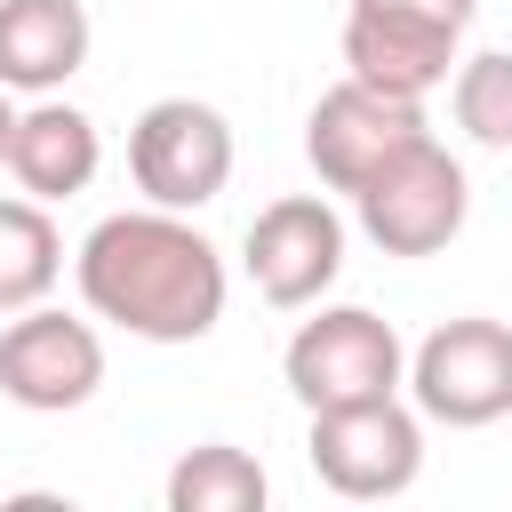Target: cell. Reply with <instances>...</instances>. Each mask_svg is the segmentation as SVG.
Here are the masks:
<instances>
[{
  "label": "cell",
  "mask_w": 512,
  "mask_h": 512,
  "mask_svg": "<svg viewBox=\"0 0 512 512\" xmlns=\"http://www.w3.org/2000/svg\"><path fill=\"white\" fill-rule=\"evenodd\" d=\"M96 168H104V136H96V120H88L80 104L40 96V104L16 112V144H8L16 192H32V200H72V192L96 184Z\"/></svg>",
  "instance_id": "cell-12"
},
{
  "label": "cell",
  "mask_w": 512,
  "mask_h": 512,
  "mask_svg": "<svg viewBox=\"0 0 512 512\" xmlns=\"http://www.w3.org/2000/svg\"><path fill=\"white\" fill-rule=\"evenodd\" d=\"M264 496H272L264 464L248 448H232V440H200L168 472V512H256Z\"/></svg>",
  "instance_id": "cell-14"
},
{
  "label": "cell",
  "mask_w": 512,
  "mask_h": 512,
  "mask_svg": "<svg viewBox=\"0 0 512 512\" xmlns=\"http://www.w3.org/2000/svg\"><path fill=\"white\" fill-rule=\"evenodd\" d=\"M80 304L144 344H200L224 320V256L184 208H120L104 216L72 256Z\"/></svg>",
  "instance_id": "cell-1"
},
{
  "label": "cell",
  "mask_w": 512,
  "mask_h": 512,
  "mask_svg": "<svg viewBox=\"0 0 512 512\" xmlns=\"http://www.w3.org/2000/svg\"><path fill=\"white\" fill-rule=\"evenodd\" d=\"M288 392L304 400V416L320 408H360V400H392L408 392V344L392 336V320H376L368 304H320L288 352H280Z\"/></svg>",
  "instance_id": "cell-2"
},
{
  "label": "cell",
  "mask_w": 512,
  "mask_h": 512,
  "mask_svg": "<svg viewBox=\"0 0 512 512\" xmlns=\"http://www.w3.org/2000/svg\"><path fill=\"white\" fill-rule=\"evenodd\" d=\"M56 280H64V232L48 224V200L32 192L0 200V320L48 304Z\"/></svg>",
  "instance_id": "cell-13"
},
{
  "label": "cell",
  "mask_w": 512,
  "mask_h": 512,
  "mask_svg": "<svg viewBox=\"0 0 512 512\" xmlns=\"http://www.w3.org/2000/svg\"><path fill=\"white\" fill-rule=\"evenodd\" d=\"M240 264H248V280H256L264 304L304 312V304H320V296L336 288V272H344V216H336L320 192H288V200L256 208V224H248V240H240Z\"/></svg>",
  "instance_id": "cell-9"
},
{
  "label": "cell",
  "mask_w": 512,
  "mask_h": 512,
  "mask_svg": "<svg viewBox=\"0 0 512 512\" xmlns=\"http://www.w3.org/2000/svg\"><path fill=\"white\" fill-rule=\"evenodd\" d=\"M16 88H0V168H8V144H16V104H8Z\"/></svg>",
  "instance_id": "cell-17"
},
{
  "label": "cell",
  "mask_w": 512,
  "mask_h": 512,
  "mask_svg": "<svg viewBox=\"0 0 512 512\" xmlns=\"http://www.w3.org/2000/svg\"><path fill=\"white\" fill-rule=\"evenodd\" d=\"M304 456L320 472V488L352 496V504H384L408 496L424 472V416L416 400H360V408H320L304 432Z\"/></svg>",
  "instance_id": "cell-4"
},
{
  "label": "cell",
  "mask_w": 512,
  "mask_h": 512,
  "mask_svg": "<svg viewBox=\"0 0 512 512\" xmlns=\"http://www.w3.org/2000/svg\"><path fill=\"white\" fill-rule=\"evenodd\" d=\"M128 176L152 208H208L232 184V120L200 96H160L128 128Z\"/></svg>",
  "instance_id": "cell-6"
},
{
  "label": "cell",
  "mask_w": 512,
  "mask_h": 512,
  "mask_svg": "<svg viewBox=\"0 0 512 512\" xmlns=\"http://www.w3.org/2000/svg\"><path fill=\"white\" fill-rule=\"evenodd\" d=\"M104 384V336L96 320H72L56 304H32V312H8L0 328V392L32 416H64V408H88Z\"/></svg>",
  "instance_id": "cell-8"
},
{
  "label": "cell",
  "mask_w": 512,
  "mask_h": 512,
  "mask_svg": "<svg viewBox=\"0 0 512 512\" xmlns=\"http://www.w3.org/2000/svg\"><path fill=\"white\" fill-rule=\"evenodd\" d=\"M448 104H456V128H464L472 144H488V152H512V56H504V48H488V56H464V64H456V88H448Z\"/></svg>",
  "instance_id": "cell-15"
},
{
  "label": "cell",
  "mask_w": 512,
  "mask_h": 512,
  "mask_svg": "<svg viewBox=\"0 0 512 512\" xmlns=\"http://www.w3.org/2000/svg\"><path fill=\"white\" fill-rule=\"evenodd\" d=\"M456 24L400 16V8H344V72L392 96H432L456 72Z\"/></svg>",
  "instance_id": "cell-10"
},
{
  "label": "cell",
  "mask_w": 512,
  "mask_h": 512,
  "mask_svg": "<svg viewBox=\"0 0 512 512\" xmlns=\"http://www.w3.org/2000/svg\"><path fill=\"white\" fill-rule=\"evenodd\" d=\"M88 8L80 0H0V88L16 96H56L88 64Z\"/></svg>",
  "instance_id": "cell-11"
},
{
  "label": "cell",
  "mask_w": 512,
  "mask_h": 512,
  "mask_svg": "<svg viewBox=\"0 0 512 512\" xmlns=\"http://www.w3.org/2000/svg\"><path fill=\"white\" fill-rule=\"evenodd\" d=\"M352 8H400V16H432V24H456L464 32L480 0H352Z\"/></svg>",
  "instance_id": "cell-16"
},
{
  "label": "cell",
  "mask_w": 512,
  "mask_h": 512,
  "mask_svg": "<svg viewBox=\"0 0 512 512\" xmlns=\"http://www.w3.org/2000/svg\"><path fill=\"white\" fill-rule=\"evenodd\" d=\"M432 136V120H424V96H392V88H368V80H336L320 104H312V120H304V160H312V176L328 184V192H360V184H376L400 152H416Z\"/></svg>",
  "instance_id": "cell-5"
},
{
  "label": "cell",
  "mask_w": 512,
  "mask_h": 512,
  "mask_svg": "<svg viewBox=\"0 0 512 512\" xmlns=\"http://www.w3.org/2000/svg\"><path fill=\"white\" fill-rule=\"evenodd\" d=\"M408 400L424 424H448V432L504 424L512 416V328L488 312L440 320L408 352Z\"/></svg>",
  "instance_id": "cell-3"
},
{
  "label": "cell",
  "mask_w": 512,
  "mask_h": 512,
  "mask_svg": "<svg viewBox=\"0 0 512 512\" xmlns=\"http://www.w3.org/2000/svg\"><path fill=\"white\" fill-rule=\"evenodd\" d=\"M352 208H360V232H368L384 256H440V248L464 232V216H472V184H464V160H456L440 136H424V144L400 152L376 184H360Z\"/></svg>",
  "instance_id": "cell-7"
}]
</instances>
